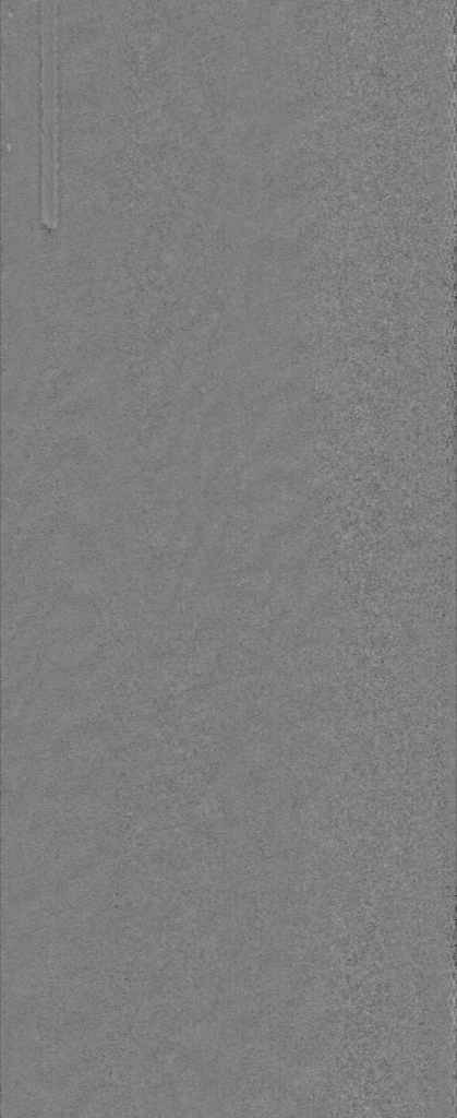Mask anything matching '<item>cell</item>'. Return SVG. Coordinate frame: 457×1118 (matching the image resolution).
Instances as JSON below:
<instances>
[{
    "mask_svg": "<svg viewBox=\"0 0 457 1118\" xmlns=\"http://www.w3.org/2000/svg\"><path fill=\"white\" fill-rule=\"evenodd\" d=\"M41 35V219L49 227L59 223L58 57L57 2H40Z\"/></svg>",
    "mask_w": 457,
    "mask_h": 1118,
    "instance_id": "cell-1",
    "label": "cell"
}]
</instances>
